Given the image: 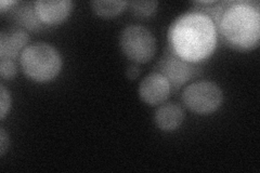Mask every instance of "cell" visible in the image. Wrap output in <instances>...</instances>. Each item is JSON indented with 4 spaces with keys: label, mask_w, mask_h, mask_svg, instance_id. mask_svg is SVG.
Instances as JSON below:
<instances>
[{
    "label": "cell",
    "mask_w": 260,
    "mask_h": 173,
    "mask_svg": "<svg viewBox=\"0 0 260 173\" xmlns=\"http://www.w3.org/2000/svg\"><path fill=\"white\" fill-rule=\"evenodd\" d=\"M201 11L211 16L217 37L228 47L248 51L259 46L260 6L257 2H216L207 8H202Z\"/></svg>",
    "instance_id": "cell-1"
},
{
    "label": "cell",
    "mask_w": 260,
    "mask_h": 173,
    "mask_svg": "<svg viewBox=\"0 0 260 173\" xmlns=\"http://www.w3.org/2000/svg\"><path fill=\"white\" fill-rule=\"evenodd\" d=\"M168 48L181 59L200 63L214 53L217 31L209 14L199 9L181 14L168 29Z\"/></svg>",
    "instance_id": "cell-2"
},
{
    "label": "cell",
    "mask_w": 260,
    "mask_h": 173,
    "mask_svg": "<svg viewBox=\"0 0 260 173\" xmlns=\"http://www.w3.org/2000/svg\"><path fill=\"white\" fill-rule=\"evenodd\" d=\"M20 64L25 75L37 82H48L59 75L62 57L56 49L46 43L27 46L20 55Z\"/></svg>",
    "instance_id": "cell-3"
},
{
    "label": "cell",
    "mask_w": 260,
    "mask_h": 173,
    "mask_svg": "<svg viewBox=\"0 0 260 173\" xmlns=\"http://www.w3.org/2000/svg\"><path fill=\"white\" fill-rule=\"evenodd\" d=\"M119 45L123 53L136 63H148L156 52V39L152 31L142 25L126 26L120 32Z\"/></svg>",
    "instance_id": "cell-4"
},
{
    "label": "cell",
    "mask_w": 260,
    "mask_h": 173,
    "mask_svg": "<svg viewBox=\"0 0 260 173\" xmlns=\"http://www.w3.org/2000/svg\"><path fill=\"white\" fill-rule=\"evenodd\" d=\"M182 101L190 111L207 115L216 112L221 106L223 94L216 82L201 80L193 82L183 90Z\"/></svg>",
    "instance_id": "cell-5"
},
{
    "label": "cell",
    "mask_w": 260,
    "mask_h": 173,
    "mask_svg": "<svg viewBox=\"0 0 260 173\" xmlns=\"http://www.w3.org/2000/svg\"><path fill=\"white\" fill-rule=\"evenodd\" d=\"M156 67L161 75L167 78L172 90L175 91L201 73V67L198 63H191L181 59L168 47L159 59Z\"/></svg>",
    "instance_id": "cell-6"
},
{
    "label": "cell",
    "mask_w": 260,
    "mask_h": 173,
    "mask_svg": "<svg viewBox=\"0 0 260 173\" xmlns=\"http://www.w3.org/2000/svg\"><path fill=\"white\" fill-rule=\"evenodd\" d=\"M170 92L169 81L159 72H152L145 76L139 86V95L141 100L149 105H159L164 103Z\"/></svg>",
    "instance_id": "cell-7"
},
{
    "label": "cell",
    "mask_w": 260,
    "mask_h": 173,
    "mask_svg": "<svg viewBox=\"0 0 260 173\" xmlns=\"http://www.w3.org/2000/svg\"><path fill=\"white\" fill-rule=\"evenodd\" d=\"M34 6L44 25H58L69 18L74 4L71 0H38Z\"/></svg>",
    "instance_id": "cell-8"
},
{
    "label": "cell",
    "mask_w": 260,
    "mask_h": 173,
    "mask_svg": "<svg viewBox=\"0 0 260 173\" xmlns=\"http://www.w3.org/2000/svg\"><path fill=\"white\" fill-rule=\"evenodd\" d=\"M29 36L25 29L19 27L4 29L0 32V59L13 60L27 46Z\"/></svg>",
    "instance_id": "cell-9"
},
{
    "label": "cell",
    "mask_w": 260,
    "mask_h": 173,
    "mask_svg": "<svg viewBox=\"0 0 260 173\" xmlns=\"http://www.w3.org/2000/svg\"><path fill=\"white\" fill-rule=\"evenodd\" d=\"M184 120V111L175 103H166L159 106L154 114L156 126L166 132L174 131L181 126Z\"/></svg>",
    "instance_id": "cell-10"
},
{
    "label": "cell",
    "mask_w": 260,
    "mask_h": 173,
    "mask_svg": "<svg viewBox=\"0 0 260 173\" xmlns=\"http://www.w3.org/2000/svg\"><path fill=\"white\" fill-rule=\"evenodd\" d=\"M12 19L19 28L25 30L28 29L36 31L45 26L38 18L34 4H22L14 8Z\"/></svg>",
    "instance_id": "cell-11"
},
{
    "label": "cell",
    "mask_w": 260,
    "mask_h": 173,
    "mask_svg": "<svg viewBox=\"0 0 260 173\" xmlns=\"http://www.w3.org/2000/svg\"><path fill=\"white\" fill-rule=\"evenodd\" d=\"M93 12L101 18H114L123 12L128 5L125 0H93L90 3Z\"/></svg>",
    "instance_id": "cell-12"
},
{
    "label": "cell",
    "mask_w": 260,
    "mask_h": 173,
    "mask_svg": "<svg viewBox=\"0 0 260 173\" xmlns=\"http://www.w3.org/2000/svg\"><path fill=\"white\" fill-rule=\"evenodd\" d=\"M157 2H132L130 8L135 15L140 18H149L157 10Z\"/></svg>",
    "instance_id": "cell-13"
},
{
    "label": "cell",
    "mask_w": 260,
    "mask_h": 173,
    "mask_svg": "<svg viewBox=\"0 0 260 173\" xmlns=\"http://www.w3.org/2000/svg\"><path fill=\"white\" fill-rule=\"evenodd\" d=\"M11 107V95L10 91L7 90L4 84L0 85V118L5 119L6 115L9 113Z\"/></svg>",
    "instance_id": "cell-14"
},
{
    "label": "cell",
    "mask_w": 260,
    "mask_h": 173,
    "mask_svg": "<svg viewBox=\"0 0 260 173\" xmlns=\"http://www.w3.org/2000/svg\"><path fill=\"white\" fill-rule=\"evenodd\" d=\"M16 72H18V68L12 60H2L0 62V74H2L3 79H12L16 75Z\"/></svg>",
    "instance_id": "cell-15"
},
{
    "label": "cell",
    "mask_w": 260,
    "mask_h": 173,
    "mask_svg": "<svg viewBox=\"0 0 260 173\" xmlns=\"http://www.w3.org/2000/svg\"><path fill=\"white\" fill-rule=\"evenodd\" d=\"M9 147V135L6 133L4 128L0 129V155L4 156Z\"/></svg>",
    "instance_id": "cell-16"
},
{
    "label": "cell",
    "mask_w": 260,
    "mask_h": 173,
    "mask_svg": "<svg viewBox=\"0 0 260 173\" xmlns=\"http://www.w3.org/2000/svg\"><path fill=\"white\" fill-rule=\"evenodd\" d=\"M140 75V67L136 64L130 65L127 68V76L129 79H136Z\"/></svg>",
    "instance_id": "cell-17"
},
{
    "label": "cell",
    "mask_w": 260,
    "mask_h": 173,
    "mask_svg": "<svg viewBox=\"0 0 260 173\" xmlns=\"http://www.w3.org/2000/svg\"><path fill=\"white\" fill-rule=\"evenodd\" d=\"M18 2H12V0H9V2H7V0H3V2H0V12L5 13L7 10L11 9V7L14 5H18Z\"/></svg>",
    "instance_id": "cell-18"
}]
</instances>
